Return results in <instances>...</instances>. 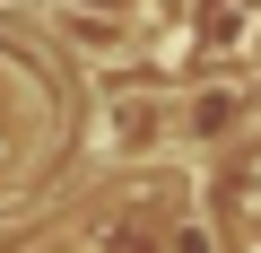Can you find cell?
Wrapping results in <instances>:
<instances>
[{
  "label": "cell",
  "instance_id": "1",
  "mask_svg": "<svg viewBox=\"0 0 261 253\" xmlns=\"http://www.w3.org/2000/svg\"><path fill=\"white\" fill-rule=\"evenodd\" d=\"M96 131H105V149H130V157H140V149H157V140L174 131V105H166V96H113Z\"/></svg>",
  "mask_w": 261,
  "mask_h": 253
},
{
  "label": "cell",
  "instance_id": "2",
  "mask_svg": "<svg viewBox=\"0 0 261 253\" xmlns=\"http://www.w3.org/2000/svg\"><path fill=\"white\" fill-rule=\"evenodd\" d=\"M244 113H252V87H200V96H183V105H174V131H183V140H200V149H218Z\"/></svg>",
  "mask_w": 261,
  "mask_h": 253
},
{
  "label": "cell",
  "instance_id": "3",
  "mask_svg": "<svg viewBox=\"0 0 261 253\" xmlns=\"http://www.w3.org/2000/svg\"><path fill=\"white\" fill-rule=\"evenodd\" d=\"M166 253H218V236H209V227H174V236H166Z\"/></svg>",
  "mask_w": 261,
  "mask_h": 253
},
{
  "label": "cell",
  "instance_id": "4",
  "mask_svg": "<svg viewBox=\"0 0 261 253\" xmlns=\"http://www.w3.org/2000/svg\"><path fill=\"white\" fill-rule=\"evenodd\" d=\"M244 53H252V61H261V18H252V27H244Z\"/></svg>",
  "mask_w": 261,
  "mask_h": 253
},
{
  "label": "cell",
  "instance_id": "5",
  "mask_svg": "<svg viewBox=\"0 0 261 253\" xmlns=\"http://www.w3.org/2000/svg\"><path fill=\"white\" fill-rule=\"evenodd\" d=\"M252 122H261V87H252Z\"/></svg>",
  "mask_w": 261,
  "mask_h": 253
}]
</instances>
